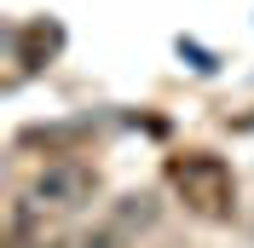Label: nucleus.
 <instances>
[{
  "label": "nucleus",
  "mask_w": 254,
  "mask_h": 248,
  "mask_svg": "<svg viewBox=\"0 0 254 248\" xmlns=\"http://www.w3.org/2000/svg\"><path fill=\"white\" fill-rule=\"evenodd\" d=\"M168 185H174V196L185 202L196 219H208V225H225L231 208H237V179L225 168V156H214V150L168 156Z\"/></svg>",
  "instance_id": "1"
},
{
  "label": "nucleus",
  "mask_w": 254,
  "mask_h": 248,
  "mask_svg": "<svg viewBox=\"0 0 254 248\" xmlns=\"http://www.w3.org/2000/svg\"><path fill=\"white\" fill-rule=\"evenodd\" d=\"M29 196L41 202L47 214H81V208L98 196V168H87V162H52V168L35 173Z\"/></svg>",
  "instance_id": "2"
},
{
  "label": "nucleus",
  "mask_w": 254,
  "mask_h": 248,
  "mask_svg": "<svg viewBox=\"0 0 254 248\" xmlns=\"http://www.w3.org/2000/svg\"><path fill=\"white\" fill-rule=\"evenodd\" d=\"M150 225H156V196H150V190H133V196L110 202V214L98 219L75 248H133Z\"/></svg>",
  "instance_id": "3"
},
{
  "label": "nucleus",
  "mask_w": 254,
  "mask_h": 248,
  "mask_svg": "<svg viewBox=\"0 0 254 248\" xmlns=\"http://www.w3.org/2000/svg\"><path fill=\"white\" fill-rule=\"evenodd\" d=\"M64 47V29L52 23V17H29L23 29H17V63L23 69H41V63H52Z\"/></svg>",
  "instance_id": "4"
}]
</instances>
